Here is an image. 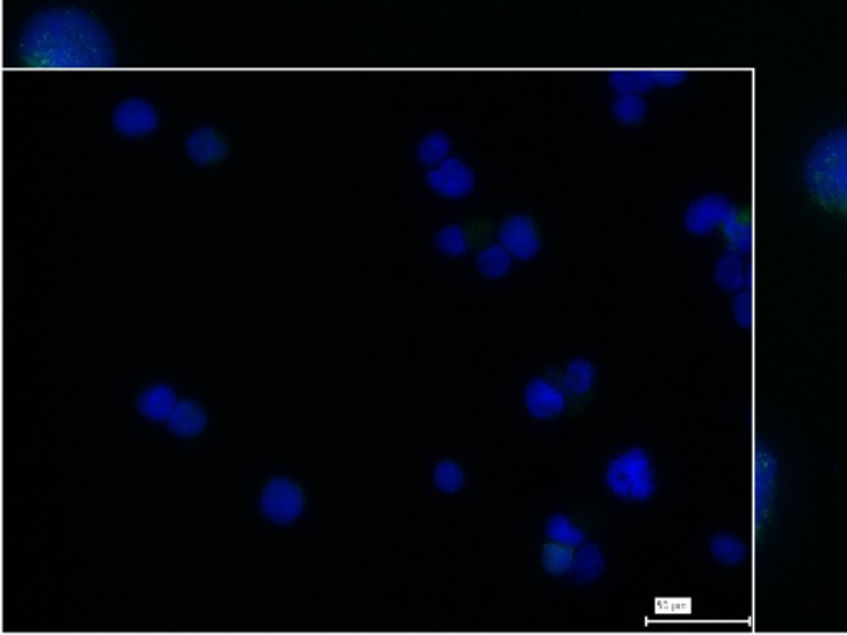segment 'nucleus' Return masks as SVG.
Instances as JSON below:
<instances>
[{
    "instance_id": "nucleus-1",
    "label": "nucleus",
    "mask_w": 847,
    "mask_h": 635,
    "mask_svg": "<svg viewBox=\"0 0 847 635\" xmlns=\"http://www.w3.org/2000/svg\"><path fill=\"white\" fill-rule=\"evenodd\" d=\"M17 56L25 69L102 70L116 63L112 33L79 7H53L23 27Z\"/></svg>"
},
{
    "instance_id": "nucleus-2",
    "label": "nucleus",
    "mask_w": 847,
    "mask_h": 635,
    "mask_svg": "<svg viewBox=\"0 0 847 635\" xmlns=\"http://www.w3.org/2000/svg\"><path fill=\"white\" fill-rule=\"evenodd\" d=\"M805 176L819 204L847 212V128L832 133L813 148Z\"/></svg>"
},
{
    "instance_id": "nucleus-3",
    "label": "nucleus",
    "mask_w": 847,
    "mask_h": 635,
    "mask_svg": "<svg viewBox=\"0 0 847 635\" xmlns=\"http://www.w3.org/2000/svg\"><path fill=\"white\" fill-rule=\"evenodd\" d=\"M606 485L623 500L646 501L656 493L652 464L642 449H629L609 462Z\"/></svg>"
},
{
    "instance_id": "nucleus-4",
    "label": "nucleus",
    "mask_w": 847,
    "mask_h": 635,
    "mask_svg": "<svg viewBox=\"0 0 847 635\" xmlns=\"http://www.w3.org/2000/svg\"><path fill=\"white\" fill-rule=\"evenodd\" d=\"M113 132L123 139L139 142L151 138L161 126V113L151 100L129 96L116 103L109 115Z\"/></svg>"
},
{
    "instance_id": "nucleus-5",
    "label": "nucleus",
    "mask_w": 847,
    "mask_h": 635,
    "mask_svg": "<svg viewBox=\"0 0 847 635\" xmlns=\"http://www.w3.org/2000/svg\"><path fill=\"white\" fill-rule=\"evenodd\" d=\"M427 186L443 199L459 200L475 189V174L462 159L447 158L426 174Z\"/></svg>"
},
{
    "instance_id": "nucleus-6",
    "label": "nucleus",
    "mask_w": 847,
    "mask_h": 635,
    "mask_svg": "<svg viewBox=\"0 0 847 635\" xmlns=\"http://www.w3.org/2000/svg\"><path fill=\"white\" fill-rule=\"evenodd\" d=\"M499 243L516 260L535 259L540 252V233L536 223L529 216L515 214L503 220L499 229Z\"/></svg>"
},
{
    "instance_id": "nucleus-7",
    "label": "nucleus",
    "mask_w": 847,
    "mask_h": 635,
    "mask_svg": "<svg viewBox=\"0 0 847 635\" xmlns=\"http://www.w3.org/2000/svg\"><path fill=\"white\" fill-rule=\"evenodd\" d=\"M185 153L189 163L198 167H212L229 158L230 146L226 136L213 126H196L186 135Z\"/></svg>"
},
{
    "instance_id": "nucleus-8",
    "label": "nucleus",
    "mask_w": 847,
    "mask_h": 635,
    "mask_svg": "<svg viewBox=\"0 0 847 635\" xmlns=\"http://www.w3.org/2000/svg\"><path fill=\"white\" fill-rule=\"evenodd\" d=\"M730 210H732V206L725 197L710 194V196L693 200L687 207L683 226L692 236H709L717 227L723 226Z\"/></svg>"
},
{
    "instance_id": "nucleus-9",
    "label": "nucleus",
    "mask_w": 847,
    "mask_h": 635,
    "mask_svg": "<svg viewBox=\"0 0 847 635\" xmlns=\"http://www.w3.org/2000/svg\"><path fill=\"white\" fill-rule=\"evenodd\" d=\"M303 493L292 481H270L263 493L262 508L270 520L276 523H289L300 517L303 510Z\"/></svg>"
},
{
    "instance_id": "nucleus-10",
    "label": "nucleus",
    "mask_w": 847,
    "mask_h": 635,
    "mask_svg": "<svg viewBox=\"0 0 847 635\" xmlns=\"http://www.w3.org/2000/svg\"><path fill=\"white\" fill-rule=\"evenodd\" d=\"M525 406L536 419H552L565 410V389L543 377L533 379L525 389Z\"/></svg>"
},
{
    "instance_id": "nucleus-11",
    "label": "nucleus",
    "mask_w": 847,
    "mask_h": 635,
    "mask_svg": "<svg viewBox=\"0 0 847 635\" xmlns=\"http://www.w3.org/2000/svg\"><path fill=\"white\" fill-rule=\"evenodd\" d=\"M775 476L776 462L772 454L759 450L755 459V480H753V487H755V493H753V498H755V520L759 527H762L763 521L768 517Z\"/></svg>"
},
{
    "instance_id": "nucleus-12",
    "label": "nucleus",
    "mask_w": 847,
    "mask_h": 635,
    "mask_svg": "<svg viewBox=\"0 0 847 635\" xmlns=\"http://www.w3.org/2000/svg\"><path fill=\"white\" fill-rule=\"evenodd\" d=\"M715 280L729 292H743L750 283V267L745 256L729 250L717 263Z\"/></svg>"
},
{
    "instance_id": "nucleus-13",
    "label": "nucleus",
    "mask_w": 847,
    "mask_h": 635,
    "mask_svg": "<svg viewBox=\"0 0 847 635\" xmlns=\"http://www.w3.org/2000/svg\"><path fill=\"white\" fill-rule=\"evenodd\" d=\"M605 571V554L595 543L582 544L573 560L572 574L576 583H595Z\"/></svg>"
},
{
    "instance_id": "nucleus-14",
    "label": "nucleus",
    "mask_w": 847,
    "mask_h": 635,
    "mask_svg": "<svg viewBox=\"0 0 847 635\" xmlns=\"http://www.w3.org/2000/svg\"><path fill=\"white\" fill-rule=\"evenodd\" d=\"M609 86L618 95H628V93L650 92L656 86V76L652 70H621V72H611L608 76Z\"/></svg>"
},
{
    "instance_id": "nucleus-15",
    "label": "nucleus",
    "mask_w": 847,
    "mask_h": 635,
    "mask_svg": "<svg viewBox=\"0 0 847 635\" xmlns=\"http://www.w3.org/2000/svg\"><path fill=\"white\" fill-rule=\"evenodd\" d=\"M513 257L510 256L505 247L495 243V246L485 247L477 256V269L485 279L500 280L509 275L512 270Z\"/></svg>"
},
{
    "instance_id": "nucleus-16",
    "label": "nucleus",
    "mask_w": 847,
    "mask_h": 635,
    "mask_svg": "<svg viewBox=\"0 0 847 635\" xmlns=\"http://www.w3.org/2000/svg\"><path fill=\"white\" fill-rule=\"evenodd\" d=\"M205 410L195 403H179L169 417V427L181 437L196 436L205 429Z\"/></svg>"
},
{
    "instance_id": "nucleus-17",
    "label": "nucleus",
    "mask_w": 847,
    "mask_h": 635,
    "mask_svg": "<svg viewBox=\"0 0 847 635\" xmlns=\"http://www.w3.org/2000/svg\"><path fill=\"white\" fill-rule=\"evenodd\" d=\"M595 366L588 360H575L566 367L563 376V389L572 396H585L595 386Z\"/></svg>"
},
{
    "instance_id": "nucleus-18",
    "label": "nucleus",
    "mask_w": 847,
    "mask_h": 635,
    "mask_svg": "<svg viewBox=\"0 0 847 635\" xmlns=\"http://www.w3.org/2000/svg\"><path fill=\"white\" fill-rule=\"evenodd\" d=\"M722 229L729 240L730 250L749 256L752 250V229H750L749 220L735 207L730 210Z\"/></svg>"
},
{
    "instance_id": "nucleus-19",
    "label": "nucleus",
    "mask_w": 847,
    "mask_h": 635,
    "mask_svg": "<svg viewBox=\"0 0 847 635\" xmlns=\"http://www.w3.org/2000/svg\"><path fill=\"white\" fill-rule=\"evenodd\" d=\"M176 397L169 387L158 386L149 389L145 396L142 397L143 413L153 420H165L171 417L172 410H175Z\"/></svg>"
},
{
    "instance_id": "nucleus-20",
    "label": "nucleus",
    "mask_w": 847,
    "mask_h": 635,
    "mask_svg": "<svg viewBox=\"0 0 847 635\" xmlns=\"http://www.w3.org/2000/svg\"><path fill=\"white\" fill-rule=\"evenodd\" d=\"M450 149H452V143H450L449 136L442 132H433L423 136L416 155H418L419 163L430 169V167L439 166L440 163L450 158Z\"/></svg>"
},
{
    "instance_id": "nucleus-21",
    "label": "nucleus",
    "mask_w": 847,
    "mask_h": 635,
    "mask_svg": "<svg viewBox=\"0 0 847 635\" xmlns=\"http://www.w3.org/2000/svg\"><path fill=\"white\" fill-rule=\"evenodd\" d=\"M613 116L616 122L625 126H636L646 119L647 103L642 95L628 93V95H618L611 105Z\"/></svg>"
},
{
    "instance_id": "nucleus-22",
    "label": "nucleus",
    "mask_w": 847,
    "mask_h": 635,
    "mask_svg": "<svg viewBox=\"0 0 847 635\" xmlns=\"http://www.w3.org/2000/svg\"><path fill=\"white\" fill-rule=\"evenodd\" d=\"M546 537L553 543L568 548H579L585 543V533L578 524L573 523L565 514H555L546 523Z\"/></svg>"
},
{
    "instance_id": "nucleus-23",
    "label": "nucleus",
    "mask_w": 847,
    "mask_h": 635,
    "mask_svg": "<svg viewBox=\"0 0 847 635\" xmlns=\"http://www.w3.org/2000/svg\"><path fill=\"white\" fill-rule=\"evenodd\" d=\"M433 243H436V249L442 256L463 257L469 252V239H467L466 230L457 226V223H449V226L442 227L436 233Z\"/></svg>"
},
{
    "instance_id": "nucleus-24",
    "label": "nucleus",
    "mask_w": 847,
    "mask_h": 635,
    "mask_svg": "<svg viewBox=\"0 0 847 635\" xmlns=\"http://www.w3.org/2000/svg\"><path fill=\"white\" fill-rule=\"evenodd\" d=\"M573 560H575L573 548L563 546L553 541L543 548L542 563L546 573L555 574V576L572 573Z\"/></svg>"
},
{
    "instance_id": "nucleus-25",
    "label": "nucleus",
    "mask_w": 847,
    "mask_h": 635,
    "mask_svg": "<svg viewBox=\"0 0 847 635\" xmlns=\"http://www.w3.org/2000/svg\"><path fill=\"white\" fill-rule=\"evenodd\" d=\"M433 481L443 493H456L466 483V473L452 460H442L433 470Z\"/></svg>"
},
{
    "instance_id": "nucleus-26",
    "label": "nucleus",
    "mask_w": 847,
    "mask_h": 635,
    "mask_svg": "<svg viewBox=\"0 0 847 635\" xmlns=\"http://www.w3.org/2000/svg\"><path fill=\"white\" fill-rule=\"evenodd\" d=\"M710 550H712V554L717 560L725 564H739L745 558L743 544L735 540V538L729 537V534L713 538L712 543H710Z\"/></svg>"
},
{
    "instance_id": "nucleus-27",
    "label": "nucleus",
    "mask_w": 847,
    "mask_h": 635,
    "mask_svg": "<svg viewBox=\"0 0 847 635\" xmlns=\"http://www.w3.org/2000/svg\"><path fill=\"white\" fill-rule=\"evenodd\" d=\"M733 313H735L736 321L743 324V326H749L752 323V299H750V293H740L739 299L735 300V305H733Z\"/></svg>"
},
{
    "instance_id": "nucleus-28",
    "label": "nucleus",
    "mask_w": 847,
    "mask_h": 635,
    "mask_svg": "<svg viewBox=\"0 0 847 635\" xmlns=\"http://www.w3.org/2000/svg\"><path fill=\"white\" fill-rule=\"evenodd\" d=\"M656 76V85L662 86V89H676V86L682 85L686 80V73L680 70H656L653 72Z\"/></svg>"
}]
</instances>
